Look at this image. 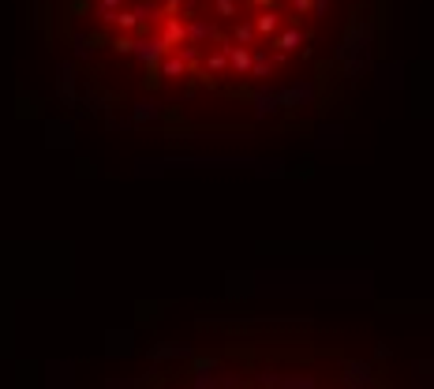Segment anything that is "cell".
Instances as JSON below:
<instances>
[{"label": "cell", "instance_id": "obj_1", "mask_svg": "<svg viewBox=\"0 0 434 389\" xmlns=\"http://www.w3.org/2000/svg\"><path fill=\"white\" fill-rule=\"evenodd\" d=\"M344 382H352V385H367V367L364 363H344Z\"/></svg>", "mask_w": 434, "mask_h": 389}, {"label": "cell", "instance_id": "obj_2", "mask_svg": "<svg viewBox=\"0 0 434 389\" xmlns=\"http://www.w3.org/2000/svg\"><path fill=\"white\" fill-rule=\"evenodd\" d=\"M206 68L213 71V75H221V71H228V56L225 53H210L206 56Z\"/></svg>", "mask_w": 434, "mask_h": 389}]
</instances>
